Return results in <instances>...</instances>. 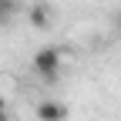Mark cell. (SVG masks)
<instances>
[{
	"mask_svg": "<svg viewBox=\"0 0 121 121\" xmlns=\"http://www.w3.org/2000/svg\"><path fill=\"white\" fill-rule=\"evenodd\" d=\"M0 111H7V101H4V98H0Z\"/></svg>",
	"mask_w": 121,
	"mask_h": 121,
	"instance_id": "7",
	"label": "cell"
},
{
	"mask_svg": "<svg viewBox=\"0 0 121 121\" xmlns=\"http://www.w3.org/2000/svg\"><path fill=\"white\" fill-rule=\"evenodd\" d=\"M37 121H67V108L60 101H40L37 104Z\"/></svg>",
	"mask_w": 121,
	"mask_h": 121,
	"instance_id": "2",
	"label": "cell"
},
{
	"mask_svg": "<svg viewBox=\"0 0 121 121\" xmlns=\"http://www.w3.org/2000/svg\"><path fill=\"white\" fill-rule=\"evenodd\" d=\"M17 10H20L17 0H0V24H10L13 17H17Z\"/></svg>",
	"mask_w": 121,
	"mask_h": 121,
	"instance_id": "4",
	"label": "cell"
},
{
	"mask_svg": "<svg viewBox=\"0 0 121 121\" xmlns=\"http://www.w3.org/2000/svg\"><path fill=\"white\" fill-rule=\"evenodd\" d=\"M27 20L34 24L37 30H44V27L51 24V10H47V4H30V7H27Z\"/></svg>",
	"mask_w": 121,
	"mask_h": 121,
	"instance_id": "3",
	"label": "cell"
},
{
	"mask_svg": "<svg viewBox=\"0 0 121 121\" xmlns=\"http://www.w3.org/2000/svg\"><path fill=\"white\" fill-rule=\"evenodd\" d=\"M0 121H10V114H7V111H0Z\"/></svg>",
	"mask_w": 121,
	"mask_h": 121,
	"instance_id": "6",
	"label": "cell"
},
{
	"mask_svg": "<svg viewBox=\"0 0 121 121\" xmlns=\"http://www.w3.org/2000/svg\"><path fill=\"white\" fill-rule=\"evenodd\" d=\"M60 64H64L60 47H40V51L34 54V74H37V78H44V81H57Z\"/></svg>",
	"mask_w": 121,
	"mask_h": 121,
	"instance_id": "1",
	"label": "cell"
},
{
	"mask_svg": "<svg viewBox=\"0 0 121 121\" xmlns=\"http://www.w3.org/2000/svg\"><path fill=\"white\" fill-rule=\"evenodd\" d=\"M114 27H118V34H121V10H118V17H114Z\"/></svg>",
	"mask_w": 121,
	"mask_h": 121,
	"instance_id": "5",
	"label": "cell"
}]
</instances>
